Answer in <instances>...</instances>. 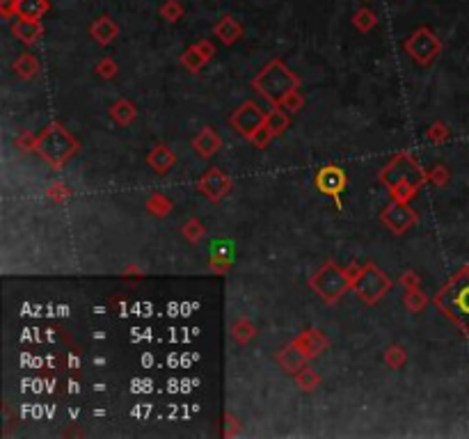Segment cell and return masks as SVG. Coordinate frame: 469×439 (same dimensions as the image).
I'll use <instances>...</instances> for the list:
<instances>
[{
    "label": "cell",
    "instance_id": "cell-36",
    "mask_svg": "<svg viewBox=\"0 0 469 439\" xmlns=\"http://www.w3.org/2000/svg\"><path fill=\"white\" fill-rule=\"evenodd\" d=\"M446 138H449V128H446L444 124H433V126H431L428 140L433 142V145H440V142H444Z\"/></svg>",
    "mask_w": 469,
    "mask_h": 439
},
{
    "label": "cell",
    "instance_id": "cell-31",
    "mask_svg": "<svg viewBox=\"0 0 469 439\" xmlns=\"http://www.w3.org/2000/svg\"><path fill=\"white\" fill-rule=\"evenodd\" d=\"M406 359H408L406 348H401V346H391L385 353V364L389 368H401L403 364H406Z\"/></svg>",
    "mask_w": 469,
    "mask_h": 439
},
{
    "label": "cell",
    "instance_id": "cell-7",
    "mask_svg": "<svg viewBox=\"0 0 469 439\" xmlns=\"http://www.w3.org/2000/svg\"><path fill=\"white\" fill-rule=\"evenodd\" d=\"M403 48H406V53L410 55L414 62L431 64L442 53V41H440V37L435 35L431 28H419V30H414L412 35L406 39Z\"/></svg>",
    "mask_w": 469,
    "mask_h": 439
},
{
    "label": "cell",
    "instance_id": "cell-14",
    "mask_svg": "<svg viewBox=\"0 0 469 439\" xmlns=\"http://www.w3.org/2000/svg\"><path fill=\"white\" fill-rule=\"evenodd\" d=\"M293 344H296L302 353L311 359V357H319L327 348V339L323 336L321 329H304L300 336L293 339Z\"/></svg>",
    "mask_w": 469,
    "mask_h": 439
},
{
    "label": "cell",
    "instance_id": "cell-9",
    "mask_svg": "<svg viewBox=\"0 0 469 439\" xmlns=\"http://www.w3.org/2000/svg\"><path fill=\"white\" fill-rule=\"evenodd\" d=\"M417 222V213L408 206V202L391 200L383 211V224L394 234H406Z\"/></svg>",
    "mask_w": 469,
    "mask_h": 439
},
{
    "label": "cell",
    "instance_id": "cell-6",
    "mask_svg": "<svg viewBox=\"0 0 469 439\" xmlns=\"http://www.w3.org/2000/svg\"><path fill=\"white\" fill-rule=\"evenodd\" d=\"M428 179V174H423V170L419 167L410 153H398V156L391 158L385 170L380 172V183L387 185V190H396L401 185H410V188L419 190L423 181Z\"/></svg>",
    "mask_w": 469,
    "mask_h": 439
},
{
    "label": "cell",
    "instance_id": "cell-37",
    "mask_svg": "<svg viewBox=\"0 0 469 439\" xmlns=\"http://www.w3.org/2000/svg\"><path fill=\"white\" fill-rule=\"evenodd\" d=\"M272 138H275V135L270 133V128H268V126H261V128L257 130V133H254V138L249 140V142H252V145H254L257 149H264Z\"/></svg>",
    "mask_w": 469,
    "mask_h": 439
},
{
    "label": "cell",
    "instance_id": "cell-28",
    "mask_svg": "<svg viewBox=\"0 0 469 439\" xmlns=\"http://www.w3.org/2000/svg\"><path fill=\"white\" fill-rule=\"evenodd\" d=\"M181 234H183V238L188 240V243H200V240L204 238V224L200 222V220H188V222L183 224V229H181Z\"/></svg>",
    "mask_w": 469,
    "mask_h": 439
},
{
    "label": "cell",
    "instance_id": "cell-33",
    "mask_svg": "<svg viewBox=\"0 0 469 439\" xmlns=\"http://www.w3.org/2000/svg\"><path fill=\"white\" fill-rule=\"evenodd\" d=\"M302 105H304V98H302V94L298 90L289 92L284 98H282V103H279V108L287 110V113H298Z\"/></svg>",
    "mask_w": 469,
    "mask_h": 439
},
{
    "label": "cell",
    "instance_id": "cell-2",
    "mask_svg": "<svg viewBox=\"0 0 469 439\" xmlns=\"http://www.w3.org/2000/svg\"><path fill=\"white\" fill-rule=\"evenodd\" d=\"M35 151L53 170H62L64 165L76 156V151H78V140H76L62 124L53 122L41 130V135L37 138Z\"/></svg>",
    "mask_w": 469,
    "mask_h": 439
},
{
    "label": "cell",
    "instance_id": "cell-20",
    "mask_svg": "<svg viewBox=\"0 0 469 439\" xmlns=\"http://www.w3.org/2000/svg\"><path fill=\"white\" fill-rule=\"evenodd\" d=\"M110 117L119 126H128L138 119V108L133 101H128V98H119V101H115L110 108Z\"/></svg>",
    "mask_w": 469,
    "mask_h": 439
},
{
    "label": "cell",
    "instance_id": "cell-42",
    "mask_svg": "<svg viewBox=\"0 0 469 439\" xmlns=\"http://www.w3.org/2000/svg\"><path fill=\"white\" fill-rule=\"evenodd\" d=\"M366 3H368V0H366Z\"/></svg>",
    "mask_w": 469,
    "mask_h": 439
},
{
    "label": "cell",
    "instance_id": "cell-39",
    "mask_svg": "<svg viewBox=\"0 0 469 439\" xmlns=\"http://www.w3.org/2000/svg\"><path fill=\"white\" fill-rule=\"evenodd\" d=\"M195 46H197V51H200V53L204 55V58L209 60V62L213 60V55H215V46H213V43H211L209 39H202V41L195 43Z\"/></svg>",
    "mask_w": 469,
    "mask_h": 439
},
{
    "label": "cell",
    "instance_id": "cell-32",
    "mask_svg": "<svg viewBox=\"0 0 469 439\" xmlns=\"http://www.w3.org/2000/svg\"><path fill=\"white\" fill-rule=\"evenodd\" d=\"M94 71H96V76H101V78L110 81V78H115V76L119 73V67H117V62L113 58H101L99 62H96Z\"/></svg>",
    "mask_w": 469,
    "mask_h": 439
},
{
    "label": "cell",
    "instance_id": "cell-22",
    "mask_svg": "<svg viewBox=\"0 0 469 439\" xmlns=\"http://www.w3.org/2000/svg\"><path fill=\"white\" fill-rule=\"evenodd\" d=\"M266 126L270 128L272 135L284 133L287 126H289V113H287V110H282L279 105H275V108H272L270 113L266 115Z\"/></svg>",
    "mask_w": 469,
    "mask_h": 439
},
{
    "label": "cell",
    "instance_id": "cell-40",
    "mask_svg": "<svg viewBox=\"0 0 469 439\" xmlns=\"http://www.w3.org/2000/svg\"><path fill=\"white\" fill-rule=\"evenodd\" d=\"M35 145H37V138H32L30 133L21 135V138L16 140V147H21L24 151H35Z\"/></svg>",
    "mask_w": 469,
    "mask_h": 439
},
{
    "label": "cell",
    "instance_id": "cell-1",
    "mask_svg": "<svg viewBox=\"0 0 469 439\" xmlns=\"http://www.w3.org/2000/svg\"><path fill=\"white\" fill-rule=\"evenodd\" d=\"M433 302L469 339V266H465L460 272H455L438 291Z\"/></svg>",
    "mask_w": 469,
    "mask_h": 439
},
{
    "label": "cell",
    "instance_id": "cell-27",
    "mask_svg": "<svg viewBox=\"0 0 469 439\" xmlns=\"http://www.w3.org/2000/svg\"><path fill=\"white\" fill-rule=\"evenodd\" d=\"M296 380H298V387H300L302 391H311V389H316V387L321 384L319 373L311 371V368H307V366L296 373Z\"/></svg>",
    "mask_w": 469,
    "mask_h": 439
},
{
    "label": "cell",
    "instance_id": "cell-3",
    "mask_svg": "<svg viewBox=\"0 0 469 439\" xmlns=\"http://www.w3.org/2000/svg\"><path fill=\"white\" fill-rule=\"evenodd\" d=\"M298 83H300V78L287 67L284 62L272 60L259 71V76L252 81V87L266 98V101H270L272 105H279L282 98H284L289 92L298 90Z\"/></svg>",
    "mask_w": 469,
    "mask_h": 439
},
{
    "label": "cell",
    "instance_id": "cell-10",
    "mask_svg": "<svg viewBox=\"0 0 469 439\" xmlns=\"http://www.w3.org/2000/svg\"><path fill=\"white\" fill-rule=\"evenodd\" d=\"M197 188H200V192L206 197V200H211L213 204H217V202L225 200V197L229 195V190H232V179H229V174L222 172L220 167H211L200 179Z\"/></svg>",
    "mask_w": 469,
    "mask_h": 439
},
{
    "label": "cell",
    "instance_id": "cell-18",
    "mask_svg": "<svg viewBox=\"0 0 469 439\" xmlns=\"http://www.w3.org/2000/svg\"><path fill=\"white\" fill-rule=\"evenodd\" d=\"M147 162H149V167L154 170L156 174H168L174 167V162H177V156H174V151L170 147L158 145V147H154V149L149 151Z\"/></svg>",
    "mask_w": 469,
    "mask_h": 439
},
{
    "label": "cell",
    "instance_id": "cell-29",
    "mask_svg": "<svg viewBox=\"0 0 469 439\" xmlns=\"http://www.w3.org/2000/svg\"><path fill=\"white\" fill-rule=\"evenodd\" d=\"M185 14L183 5L179 3V0H168L165 5L160 7V16L168 21V24H177V21Z\"/></svg>",
    "mask_w": 469,
    "mask_h": 439
},
{
    "label": "cell",
    "instance_id": "cell-4",
    "mask_svg": "<svg viewBox=\"0 0 469 439\" xmlns=\"http://www.w3.org/2000/svg\"><path fill=\"white\" fill-rule=\"evenodd\" d=\"M309 289L319 295L327 304L339 302L348 291H353V282L348 270H344L339 263L325 261L323 266L309 277Z\"/></svg>",
    "mask_w": 469,
    "mask_h": 439
},
{
    "label": "cell",
    "instance_id": "cell-25",
    "mask_svg": "<svg viewBox=\"0 0 469 439\" xmlns=\"http://www.w3.org/2000/svg\"><path fill=\"white\" fill-rule=\"evenodd\" d=\"M172 200L170 197H165V195H160V192H154L147 200V211L149 213H154V215H158V217H163V215H168V213H172Z\"/></svg>",
    "mask_w": 469,
    "mask_h": 439
},
{
    "label": "cell",
    "instance_id": "cell-16",
    "mask_svg": "<svg viewBox=\"0 0 469 439\" xmlns=\"http://www.w3.org/2000/svg\"><path fill=\"white\" fill-rule=\"evenodd\" d=\"M90 35L96 43H101V46H108V43H113L117 37H119V26L117 21L110 19V16H99L90 26Z\"/></svg>",
    "mask_w": 469,
    "mask_h": 439
},
{
    "label": "cell",
    "instance_id": "cell-38",
    "mask_svg": "<svg viewBox=\"0 0 469 439\" xmlns=\"http://www.w3.org/2000/svg\"><path fill=\"white\" fill-rule=\"evenodd\" d=\"M401 286H406L408 291H412V289H421V277H417L412 270H408V272H403L401 274Z\"/></svg>",
    "mask_w": 469,
    "mask_h": 439
},
{
    "label": "cell",
    "instance_id": "cell-24",
    "mask_svg": "<svg viewBox=\"0 0 469 439\" xmlns=\"http://www.w3.org/2000/svg\"><path fill=\"white\" fill-rule=\"evenodd\" d=\"M376 24H378V16H376V12H373L371 7H359L357 12L353 14V26H355L359 32L373 30Z\"/></svg>",
    "mask_w": 469,
    "mask_h": 439
},
{
    "label": "cell",
    "instance_id": "cell-21",
    "mask_svg": "<svg viewBox=\"0 0 469 439\" xmlns=\"http://www.w3.org/2000/svg\"><path fill=\"white\" fill-rule=\"evenodd\" d=\"M12 69H14V73L19 76V78L30 81V78H35V76L39 73V62H37L35 55H30V53H21L19 58L14 60Z\"/></svg>",
    "mask_w": 469,
    "mask_h": 439
},
{
    "label": "cell",
    "instance_id": "cell-30",
    "mask_svg": "<svg viewBox=\"0 0 469 439\" xmlns=\"http://www.w3.org/2000/svg\"><path fill=\"white\" fill-rule=\"evenodd\" d=\"M428 304V298L426 295L421 293V289H412V291H408V295H406V306L412 311V314H419V311H423V306Z\"/></svg>",
    "mask_w": 469,
    "mask_h": 439
},
{
    "label": "cell",
    "instance_id": "cell-26",
    "mask_svg": "<svg viewBox=\"0 0 469 439\" xmlns=\"http://www.w3.org/2000/svg\"><path fill=\"white\" fill-rule=\"evenodd\" d=\"M257 334V327L249 323V321H236L234 325H232V336H234V341L236 344H247L249 339H252Z\"/></svg>",
    "mask_w": 469,
    "mask_h": 439
},
{
    "label": "cell",
    "instance_id": "cell-15",
    "mask_svg": "<svg viewBox=\"0 0 469 439\" xmlns=\"http://www.w3.org/2000/svg\"><path fill=\"white\" fill-rule=\"evenodd\" d=\"M307 361L309 357L304 355L296 344H289L284 350H279V355H277V364L282 366V371L291 373V376H296L298 371L307 366Z\"/></svg>",
    "mask_w": 469,
    "mask_h": 439
},
{
    "label": "cell",
    "instance_id": "cell-8",
    "mask_svg": "<svg viewBox=\"0 0 469 439\" xmlns=\"http://www.w3.org/2000/svg\"><path fill=\"white\" fill-rule=\"evenodd\" d=\"M266 115L268 113H264L254 101H245L234 110V115L229 117V124L245 140H252L257 130L261 126H266Z\"/></svg>",
    "mask_w": 469,
    "mask_h": 439
},
{
    "label": "cell",
    "instance_id": "cell-41",
    "mask_svg": "<svg viewBox=\"0 0 469 439\" xmlns=\"http://www.w3.org/2000/svg\"><path fill=\"white\" fill-rule=\"evenodd\" d=\"M0 9H3V16H5V19L14 16V14H16V0H3Z\"/></svg>",
    "mask_w": 469,
    "mask_h": 439
},
{
    "label": "cell",
    "instance_id": "cell-13",
    "mask_svg": "<svg viewBox=\"0 0 469 439\" xmlns=\"http://www.w3.org/2000/svg\"><path fill=\"white\" fill-rule=\"evenodd\" d=\"M12 35L21 41L26 43V46H32V43H37L43 35V28H41V21H30V19H21L16 16V21H12Z\"/></svg>",
    "mask_w": 469,
    "mask_h": 439
},
{
    "label": "cell",
    "instance_id": "cell-5",
    "mask_svg": "<svg viewBox=\"0 0 469 439\" xmlns=\"http://www.w3.org/2000/svg\"><path fill=\"white\" fill-rule=\"evenodd\" d=\"M348 274H351L353 291L359 295V300L366 304H376L391 289V279L378 266H373V263L351 266L348 268Z\"/></svg>",
    "mask_w": 469,
    "mask_h": 439
},
{
    "label": "cell",
    "instance_id": "cell-19",
    "mask_svg": "<svg viewBox=\"0 0 469 439\" xmlns=\"http://www.w3.org/2000/svg\"><path fill=\"white\" fill-rule=\"evenodd\" d=\"M51 3L48 0H16V16L41 21V16L48 12Z\"/></svg>",
    "mask_w": 469,
    "mask_h": 439
},
{
    "label": "cell",
    "instance_id": "cell-35",
    "mask_svg": "<svg viewBox=\"0 0 469 439\" xmlns=\"http://www.w3.org/2000/svg\"><path fill=\"white\" fill-rule=\"evenodd\" d=\"M67 197H69V188L62 181H56V183L48 185V200H53L56 204H62Z\"/></svg>",
    "mask_w": 469,
    "mask_h": 439
},
{
    "label": "cell",
    "instance_id": "cell-12",
    "mask_svg": "<svg viewBox=\"0 0 469 439\" xmlns=\"http://www.w3.org/2000/svg\"><path fill=\"white\" fill-rule=\"evenodd\" d=\"M222 147V138L215 133L211 126H204L197 135L192 138V149L200 158H211L215 156Z\"/></svg>",
    "mask_w": 469,
    "mask_h": 439
},
{
    "label": "cell",
    "instance_id": "cell-34",
    "mask_svg": "<svg viewBox=\"0 0 469 439\" xmlns=\"http://www.w3.org/2000/svg\"><path fill=\"white\" fill-rule=\"evenodd\" d=\"M428 179H431L435 185H440V188H444V185H449L451 174H449V170L444 167V165H435L433 172L428 174Z\"/></svg>",
    "mask_w": 469,
    "mask_h": 439
},
{
    "label": "cell",
    "instance_id": "cell-17",
    "mask_svg": "<svg viewBox=\"0 0 469 439\" xmlns=\"http://www.w3.org/2000/svg\"><path fill=\"white\" fill-rule=\"evenodd\" d=\"M213 35L220 39L225 46H232L234 41H238V39L243 37V26L238 24L234 16L225 14V16L213 26Z\"/></svg>",
    "mask_w": 469,
    "mask_h": 439
},
{
    "label": "cell",
    "instance_id": "cell-11",
    "mask_svg": "<svg viewBox=\"0 0 469 439\" xmlns=\"http://www.w3.org/2000/svg\"><path fill=\"white\" fill-rule=\"evenodd\" d=\"M346 174L341 167H336V165H327V167H323L319 174H316V188H319L323 195L332 197V200L339 204V192H344L346 188Z\"/></svg>",
    "mask_w": 469,
    "mask_h": 439
},
{
    "label": "cell",
    "instance_id": "cell-23",
    "mask_svg": "<svg viewBox=\"0 0 469 439\" xmlns=\"http://www.w3.org/2000/svg\"><path fill=\"white\" fill-rule=\"evenodd\" d=\"M206 62H209V60H206L204 55L197 51V46H195V43H192L190 48H185L183 55H181V64H183V67L188 69V71H192V73L202 71Z\"/></svg>",
    "mask_w": 469,
    "mask_h": 439
}]
</instances>
